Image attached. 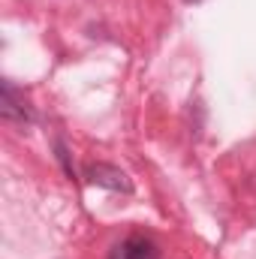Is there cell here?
<instances>
[{"label": "cell", "mask_w": 256, "mask_h": 259, "mask_svg": "<svg viewBox=\"0 0 256 259\" xmlns=\"http://www.w3.org/2000/svg\"><path fill=\"white\" fill-rule=\"evenodd\" d=\"M88 181L97 184V187H106V190H115V193H130L133 184H130L127 172H121L118 166H109V163H91L84 169Z\"/></svg>", "instance_id": "1"}, {"label": "cell", "mask_w": 256, "mask_h": 259, "mask_svg": "<svg viewBox=\"0 0 256 259\" xmlns=\"http://www.w3.org/2000/svg\"><path fill=\"white\" fill-rule=\"evenodd\" d=\"M109 259H160V247L145 235H130L112 250Z\"/></svg>", "instance_id": "2"}, {"label": "cell", "mask_w": 256, "mask_h": 259, "mask_svg": "<svg viewBox=\"0 0 256 259\" xmlns=\"http://www.w3.org/2000/svg\"><path fill=\"white\" fill-rule=\"evenodd\" d=\"M0 115L6 121H21V124H30L33 121V112L27 109L24 97H18V91L12 88V81H3V97H0Z\"/></svg>", "instance_id": "3"}, {"label": "cell", "mask_w": 256, "mask_h": 259, "mask_svg": "<svg viewBox=\"0 0 256 259\" xmlns=\"http://www.w3.org/2000/svg\"><path fill=\"white\" fill-rule=\"evenodd\" d=\"M55 151H58V160H61V163H64L66 175H69V178H72V166H69V154H66V145H64V142H61V139H58V142H55Z\"/></svg>", "instance_id": "4"}]
</instances>
